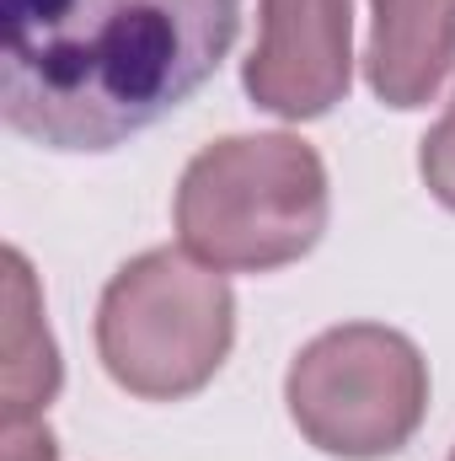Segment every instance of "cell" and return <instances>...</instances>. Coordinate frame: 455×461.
I'll return each mask as SVG.
<instances>
[{
	"instance_id": "6da1fadb",
	"label": "cell",
	"mask_w": 455,
	"mask_h": 461,
	"mask_svg": "<svg viewBox=\"0 0 455 461\" xmlns=\"http://www.w3.org/2000/svg\"><path fill=\"white\" fill-rule=\"evenodd\" d=\"M5 129L113 150L177 113L230 54L241 0H0Z\"/></svg>"
},
{
	"instance_id": "7a4b0ae2",
	"label": "cell",
	"mask_w": 455,
	"mask_h": 461,
	"mask_svg": "<svg viewBox=\"0 0 455 461\" xmlns=\"http://www.w3.org/2000/svg\"><path fill=\"white\" fill-rule=\"evenodd\" d=\"M327 230V167L300 134H230L177 183V241L220 274L300 263Z\"/></svg>"
},
{
	"instance_id": "3957f363",
	"label": "cell",
	"mask_w": 455,
	"mask_h": 461,
	"mask_svg": "<svg viewBox=\"0 0 455 461\" xmlns=\"http://www.w3.org/2000/svg\"><path fill=\"white\" fill-rule=\"evenodd\" d=\"M236 339L226 274L183 247L123 263L97 306V354L118 386L145 402H177L215 381Z\"/></svg>"
},
{
	"instance_id": "277c9868",
	"label": "cell",
	"mask_w": 455,
	"mask_h": 461,
	"mask_svg": "<svg viewBox=\"0 0 455 461\" xmlns=\"http://www.w3.org/2000/svg\"><path fill=\"white\" fill-rule=\"evenodd\" d=\"M295 429L343 461L397 456L429 413V365L418 344L380 322H343L300 348L284 375Z\"/></svg>"
},
{
	"instance_id": "5b68a950",
	"label": "cell",
	"mask_w": 455,
	"mask_h": 461,
	"mask_svg": "<svg viewBox=\"0 0 455 461\" xmlns=\"http://www.w3.org/2000/svg\"><path fill=\"white\" fill-rule=\"evenodd\" d=\"M353 0H263L246 97L279 118H322L353 81Z\"/></svg>"
},
{
	"instance_id": "8992f818",
	"label": "cell",
	"mask_w": 455,
	"mask_h": 461,
	"mask_svg": "<svg viewBox=\"0 0 455 461\" xmlns=\"http://www.w3.org/2000/svg\"><path fill=\"white\" fill-rule=\"evenodd\" d=\"M364 76L386 108H424L455 70V0H370Z\"/></svg>"
},
{
	"instance_id": "52a82bcc",
	"label": "cell",
	"mask_w": 455,
	"mask_h": 461,
	"mask_svg": "<svg viewBox=\"0 0 455 461\" xmlns=\"http://www.w3.org/2000/svg\"><path fill=\"white\" fill-rule=\"evenodd\" d=\"M59 392V348L43 328V301L22 252H5V365H0V402L5 424L38 419Z\"/></svg>"
},
{
	"instance_id": "ba28073f",
	"label": "cell",
	"mask_w": 455,
	"mask_h": 461,
	"mask_svg": "<svg viewBox=\"0 0 455 461\" xmlns=\"http://www.w3.org/2000/svg\"><path fill=\"white\" fill-rule=\"evenodd\" d=\"M418 172H424L429 194H434L445 210H455V97H451V108H445V118H440V123L424 134Z\"/></svg>"
},
{
	"instance_id": "9c48e42d",
	"label": "cell",
	"mask_w": 455,
	"mask_h": 461,
	"mask_svg": "<svg viewBox=\"0 0 455 461\" xmlns=\"http://www.w3.org/2000/svg\"><path fill=\"white\" fill-rule=\"evenodd\" d=\"M54 435L38 424V419H27V424H5V461H54Z\"/></svg>"
},
{
	"instance_id": "30bf717a",
	"label": "cell",
	"mask_w": 455,
	"mask_h": 461,
	"mask_svg": "<svg viewBox=\"0 0 455 461\" xmlns=\"http://www.w3.org/2000/svg\"><path fill=\"white\" fill-rule=\"evenodd\" d=\"M451 461H455V456H451Z\"/></svg>"
}]
</instances>
